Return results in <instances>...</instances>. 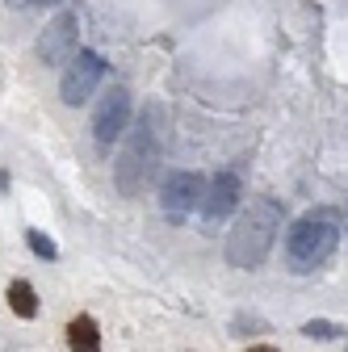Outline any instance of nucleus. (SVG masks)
Segmentation results:
<instances>
[{
  "label": "nucleus",
  "instance_id": "4",
  "mask_svg": "<svg viewBox=\"0 0 348 352\" xmlns=\"http://www.w3.org/2000/svg\"><path fill=\"white\" fill-rule=\"evenodd\" d=\"M101 76H105V59L97 55V51H76V59L63 67V80H59V97H63V105H84L93 93H97V84H101Z\"/></svg>",
  "mask_w": 348,
  "mask_h": 352
},
{
  "label": "nucleus",
  "instance_id": "15",
  "mask_svg": "<svg viewBox=\"0 0 348 352\" xmlns=\"http://www.w3.org/2000/svg\"><path fill=\"white\" fill-rule=\"evenodd\" d=\"M38 5H55V0H38Z\"/></svg>",
  "mask_w": 348,
  "mask_h": 352
},
{
  "label": "nucleus",
  "instance_id": "11",
  "mask_svg": "<svg viewBox=\"0 0 348 352\" xmlns=\"http://www.w3.org/2000/svg\"><path fill=\"white\" fill-rule=\"evenodd\" d=\"M344 327L340 323H331V319H311V323H302V336L307 340H336Z\"/></svg>",
  "mask_w": 348,
  "mask_h": 352
},
{
  "label": "nucleus",
  "instance_id": "3",
  "mask_svg": "<svg viewBox=\"0 0 348 352\" xmlns=\"http://www.w3.org/2000/svg\"><path fill=\"white\" fill-rule=\"evenodd\" d=\"M336 243H340L336 218L327 210H311V214H302L285 235V264L294 273H311L323 260H331Z\"/></svg>",
  "mask_w": 348,
  "mask_h": 352
},
{
  "label": "nucleus",
  "instance_id": "14",
  "mask_svg": "<svg viewBox=\"0 0 348 352\" xmlns=\"http://www.w3.org/2000/svg\"><path fill=\"white\" fill-rule=\"evenodd\" d=\"M248 352H277L273 344H256V348H248Z\"/></svg>",
  "mask_w": 348,
  "mask_h": 352
},
{
  "label": "nucleus",
  "instance_id": "7",
  "mask_svg": "<svg viewBox=\"0 0 348 352\" xmlns=\"http://www.w3.org/2000/svg\"><path fill=\"white\" fill-rule=\"evenodd\" d=\"M76 17L72 13H59L38 38V59L47 67H59V63H72L76 59Z\"/></svg>",
  "mask_w": 348,
  "mask_h": 352
},
{
  "label": "nucleus",
  "instance_id": "2",
  "mask_svg": "<svg viewBox=\"0 0 348 352\" xmlns=\"http://www.w3.org/2000/svg\"><path fill=\"white\" fill-rule=\"evenodd\" d=\"M281 231V201L277 197H256L248 210L235 218V227L227 235V260L235 269H260Z\"/></svg>",
  "mask_w": 348,
  "mask_h": 352
},
{
  "label": "nucleus",
  "instance_id": "1",
  "mask_svg": "<svg viewBox=\"0 0 348 352\" xmlns=\"http://www.w3.org/2000/svg\"><path fill=\"white\" fill-rule=\"evenodd\" d=\"M160 155H164V139H160V109H143V118L122 135V151L113 160V185L122 189V197H139L147 193V185L160 172Z\"/></svg>",
  "mask_w": 348,
  "mask_h": 352
},
{
  "label": "nucleus",
  "instance_id": "8",
  "mask_svg": "<svg viewBox=\"0 0 348 352\" xmlns=\"http://www.w3.org/2000/svg\"><path fill=\"white\" fill-rule=\"evenodd\" d=\"M243 189H239V176L235 172H214L210 181H206V193H202V218L206 223H223V218L239 206Z\"/></svg>",
  "mask_w": 348,
  "mask_h": 352
},
{
  "label": "nucleus",
  "instance_id": "12",
  "mask_svg": "<svg viewBox=\"0 0 348 352\" xmlns=\"http://www.w3.org/2000/svg\"><path fill=\"white\" fill-rule=\"evenodd\" d=\"M25 239H30V248H34V252H38L42 260H55V256H59V248H55V243H51L47 235H42V231H30Z\"/></svg>",
  "mask_w": 348,
  "mask_h": 352
},
{
  "label": "nucleus",
  "instance_id": "9",
  "mask_svg": "<svg viewBox=\"0 0 348 352\" xmlns=\"http://www.w3.org/2000/svg\"><path fill=\"white\" fill-rule=\"evenodd\" d=\"M67 348L72 352H101V331L93 315H76L67 323Z\"/></svg>",
  "mask_w": 348,
  "mask_h": 352
},
{
  "label": "nucleus",
  "instance_id": "6",
  "mask_svg": "<svg viewBox=\"0 0 348 352\" xmlns=\"http://www.w3.org/2000/svg\"><path fill=\"white\" fill-rule=\"evenodd\" d=\"M126 130H130V93L122 84H113V88H105V97L93 109V139L101 147H109L113 139L126 135Z\"/></svg>",
  "mask_w": 348,
  "mask_h": 352
},
{
  "label": "nucleus",
  "instance_id": "10",
  "mask_svg": "<svg viewBox=\"0 0 348 352\" xmlns=\"http://www.w3.org/2000/svg\"><path fill=\"white\" fill-rule=\"evenodd\" d=\"M5 298H9V311L13 315H21V319H34L38 315V298H34V285L30 281H9Z\"/></svg>",
  "mask_w": 348,
  "mask_h": 352
},
{
  "label": "nucleus",
  "instance_id": "5",
  "mask_svg": "<svg viewBox=\"0 0 348 352\" xmlns=\"http://www.w3.org/2000/svg\"><path fill=\"white\" fill-rule=\"evenodd\" d=\"M202 193H206V181L197 172H168L164 185H160V206L164 214L172 218V223H181V218H189L197 206H202Z\"/></svg>",
  "mask_w": 348,
  "mask_h": 352
},
{
  "label": "nucleus",
  "instance_id": "13",
  "mask_svg": "<svg viewBox=\"0 0 348 352\" xmlns=\"http://www.w3.org/2000/svg\"><path fill=\"white\" fill-rule=\"evenodd\" d=\"M9 9H30V5H38V0H5Z\"/></svg>",
  "mask_w": 348,
  "mask_h": 352
}]
</instances>
